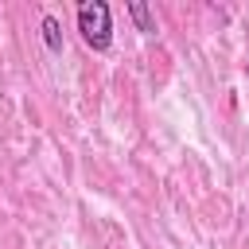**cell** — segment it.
<instances>
[{"mask_svg": "<svg viewBox=\"0 0 249 249\" xmlns=\"http://www.w3.org/2000/svg\"><path fill=\"white\" fill-rule=\"evenodd\" d=\"M78 31L89 51H109L113 47V8L105 0H82L78 4Z\"/></svg>", "mask_w": 249, "mask_h": 249, "instance_id": "obj_1", "label": "cell"}, {"mask_svg": "<svg viewBox=\"0 0 249 249\" xmlns=\"http://www.w3.org/2000/svg\"><path fill=\"white\" fill-rule=\"evenodd\" d=\"M124 8H128V16H132L136 31H156V19H152V12H148V4H144V0H128Z\"/></svg>", "mask_w": 249, "mask_h": 249, "instance_id": "obj_2", "label": "cell"}, {"mask_svg": "<svg viewBox=\"0 0 249 249\" xmlns=\"http://www.w3.org/2000/svg\"><path fill=\"white\" fill-rule=\"evenodd\" d=\"M43 43H47V51H62V27H58V19L54 16H43Z\"/></svg>", "mask_w": 249, "mask_h": 249, "instance_id": "obj_3", "label": "cell"}]
</instances>
